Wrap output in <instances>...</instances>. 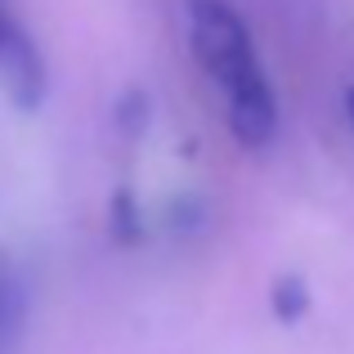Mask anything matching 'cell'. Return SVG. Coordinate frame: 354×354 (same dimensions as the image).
<instances>
[{
    "label": "cell",
    "instance_id": "1",
    "mask_svg": "<svg viewBox=\"0 0 354 354\" xmlns=\"http://www.w3.org/2000/svg\"><path fill=\"white\" fill-rule=\"evenodd\" d=\"M189 45H193L198 68L225 90V99L256 86V81H265L260 54L251 45V27L242 23V14L229 0H193L189 5Z\"/></svg>",
    "mask_w": 354,
    "mask_h": 354
},
{
    "label": "cell",
    "instance_id": "10",
    "mask_svg": "<svg viewBox=\"0 0 354 354\" xmlns=\"http://www.w3.org/2000/svg\"><path fill=\"white\" fill-rule=\"evenodd\" d=\"M346 117H350V126H354V86L346 90Z\"/></svg>",
    "mask_w": 354,
    "mask_h": 354
},
{
    "label": "cell",
    "instance_id": "4",
    "mask_svg": "<svg viewBox=\"0 0 354 354\" xmlns=\"http://www.w3.org/2000/svg\"><path fill=\"white\" fill-rule=\"evenodd\" d=\"M27 310H32V292L27 278L14 260L0 256V354H14L27 328Z\"/></svg>",
    "mask_w": 354,
    "mask_h": 354
},
{
    "label": "cell",
    "instance_id": "3",
    "mask_svg": "<svg viewBox=\"0 0 354 354\" xmlns=\"http://www.w3.org/2000/svg\"><path fill=\"white\" fill-rule=\"evenodd\" d=\"M0 77L9 86V99H14L23 113H36L45 99V59L36 50V41L27 32H18L9 41V50L0 54Z\"/></svg>",
    "mask_w": 354,
    "mask_h": 354
},
{
    "label": "cell",
    "instance_id": "2",
    "mask_svg": "<svg viewBox=\"0 0 354 354\" xmlns=\"http://www.w3.org/2000/svg\"><path fill=\"white\" fill-rule=\"evenodd\" d=\"M229 130H234L242 148H265L278 135V99H274L269 77L229 95Z\"/></svg>",
    "mask_w": 354,
    "mask_h": 354
},
{
    "label": "cell",
    "instance_id": "7",
    "mask_svg": "<svg viewBox=\"0 0 354 354\" xmlns=\"http://www.w3.org/2000/svg\"><path fill=\"white\" fill-rule=\"evenodd\" d=\"M166 225H171V234H180V238H193V234H202L207 229V220H211V211H207V202L198 198V193H180V198H171V211H166Z\"/></svg>",
    "mask_w": 354,
    "mask_h": 354
},
{
    "label": "cell",
    "instance_id": "9",
    "mask_svg": "<svg viewBox=\"0 0 354 354\" xmlns=\"http://www.w3.org/2000/svg\"><path fill=\"white\" fill-rule=\"evenodd\" d=\"M18 32H23V27H18V23H14V18H9V14H5V9H0V54H5V50H9V41H14V36H18Z\"/></svg>",
    "mask_w": 354,
    "mask_h": 354
},
{
    "label": "cell",
    "instance_id": "5",
    "mask_svg": "<svg viewBox=\"0 0 354 354\" xmlns=\"http://www.w3.org/2000/svg\"><path fill=\"white\" fill-rule=\"evenodd\" d=\"M108 238L117 247H139L144 242V211H139L135 193L130 189H117L108 198Z\"/></svg>",
    "mask_w": 354,
    "mask_h": 354
},
{
    "label": "cell",
    "instance_id": "8",
    "mask_svg": "<svg viewBox=\"0 0 354 354\" xmlns=\"http://www.w3.org/2000/svg\"><path fill=\"white\" fill-rule=\"evenodd\" d=\"M113 126L121 130L126 139H139L148 130V95L139 86H130L126 95L113 104Z\"/></svg>",
    "mask_w": 354,
    "mask_h": 354
},
{
    "label": "cell",
    "instance_id": "6",
    "mask_svg": "<svg viewBox=\"0 0 354 354\" xmlns=\"http://www.w3.org/2000/svg\"><path fill=\"white\" fill-rule=\"evenodd\" d=\"M269 310H274L278 323H301L310 314V287H305L301 274H278L274 287H269Z\"/></svg>",
    "mask_w": 354,
    "mask_h": 354
}]
</instances>
